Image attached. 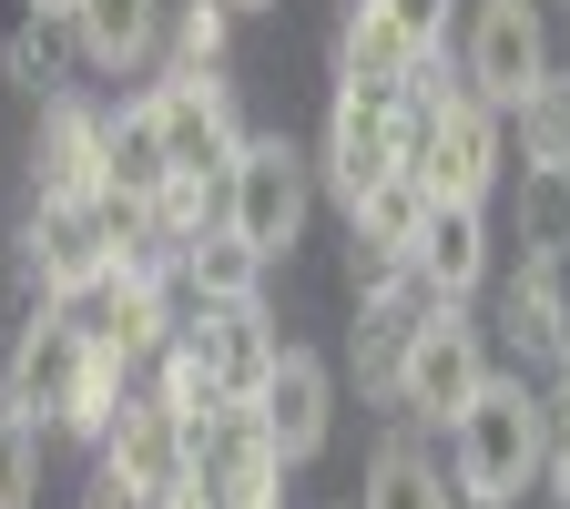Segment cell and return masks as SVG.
Segmentation results:
<instances>
[{
  "label": "cell",
  "instance_id": "1",
  "mask_svg": "<svg viewBox=\"0 0 570 509\" xmlns=\"http://www.w3.org/2000/svg\"><path fill=\"white\" fill-rule=\"evenodd\" d=\"M550 459V398H530V378H489L459 418H449V469L469 499H499L510 509Z\"/></svg>",
  "mask_w": 570,
  "mask_h": 509
},
{
  "label": "cell",
  "instance_id": "20",
  "mask_svg": "<svg viewBox=\"0 0 570 509\" xmlns=\"http://www.w3.org/2000/svg\"><path fill=\"white\" fill-rule=\"evenodd\" d=\"M174 275H184V306L194 296H265V255L214 214V225H194L184 235V255H174Z\"/></svg>",
  "mask_w": 570,
  "mask_h": 509
},
{
  "label": "cell",
  "instance_id": "9",
  "mask_svg": "<svg viewBox=\"0 0 570 509\" xmlns=\"http://www.w3.org/2000/svg\"><path fill=\"white\" fill-rule=\"evenodd\" d=\"M459 71H469L479 102L520 112L550 82V21H540V0H479V11H469V41H459Z\"/></svg>",
  "mask_w": 570,
  "mask_h": 509
},
{
  "label": "cell",
  "instance_id": "18",
  "mask_svg": "<svg viewBox=\"0 0 570 509\" xmlns=\"http://www.w3.org/2000/svg\"><path fill=\"white\" fill-rule=\"evenodd\" d=\"M407 71H417V41L397 31V11H387V0H346V21H336V82L397 92Z\"/></svg>",
  "mask_w": 570,
  "mask_h": 509
},
{
  "label": "cell",
  "instance_id": "28",
  "mask_svg": "<svg viewBox=\"0 0 570 509\" xmlns=\"http://www.w3.org/2000/svg\"><path fill=\"white\" fill-rule=\"evenodd\" d=\"M31 489H41V418L0 408V509H31Z\"/></svg>",
  "mask_w": 570,
  "mask_h": 509
},
{
  "label": "cell",
  "instance_id": "17",
  "mask_svg": "<svg viewBox=\"0 0 570 509\" xmlns=\"http://www.w3.org/2000/svg\"><path fill=\"white\" fill-rule=\"evenodd\" d=\"M417 316H428V285H417V275L356 285V336H346V356H356V378H367V388L397 378V356H407V326H417Z\"/></svg>",
  "mask_w": 570,
  "mask_h": 509
},
{
  "label": "cell",
  "instance_id": "21",
  "mask_svg": "<svg viewBox=\"0 0 570 509\" xmlns=\"http://www.w3.org/2000/svg\"><path fill=\"white\" fill-rule=\"evenodd\" d=\"M510 235H520L530 265H570V164H520Z\"/></svg>",
  "mask_w": 570,
  "mask_h": 509
},
{
  "label": "cell",
  "instance_id": "10",
  "mask_svg": "<svg viewBox=\"0 0 570 509\" xmlns=\"http://www.w3.org/2000/svg\"><path fill=\"white\" fill-rule=\"evenodd\" d=\"M82 368H92V326L71 316V306H31V326L11 336V368H0V408H21V418L61 428V408H71V388H82Z\"/></svg>",
  "mask_w": 570,
  "mask_h": 509
},
{
  "label": "cell",
  "instance_id": "34",
  "mask_svg": "<svg viewBox=\"0 0 570 509\" xmlns=\"http://www.w3.org/2000/svg\"><path fill=\"white\" fill-rule=\"evenodd\" d=\"M21 11H71V0H21Z\"/></svg>",
  "mask_w": 570,
  "mask_h": 509
},
{
  "label": "cell",
  "instance_id": "32",
  "mask_svg": "<svg viewBox=\"0 0 570 509\" xmlns=\"http://www.w3.org/2000/svg\"><path fill=\"white\" fill-rule=\"evenodd\" d=\"M154 509H214V499H204V479H194V469H184V479H174V489H164V499H154Z\"/></svg>",
  "mask_w": 570,
  "mask_h": 509
},
{
  "label": "cell",
  "instance_id": "3",
  "mask_svg": "<svg viewBox=\"0 0 570 509\" xmlns=\"http://www.w3.org/2000/svg\"><path fill=\"white\" fill-rule=\"evenodd\" d=\"M499 164H510V143H499V102L469 92V71L449 92L417 102V143H407V174L428 184V204H489Z\"/></svg>",
  "mask_w": 570,
  "mask_h": 509
},
{
  "label": "cell",
  "instance_id": "13",
  "mask_svg": "<svg viewBox=\"0 0 570 509\" xmlns=\"http://www.w3.org/2000/svg\"><path fill=\"white\" fill-rule=\"evenodd\" d=\"M255 418H265L275 459H285V469H306V459L326 449V428H336V368H326L316 346H285V356H275V378L255 388Z\"/></svg>",
  "mask_w": 570,
  "mask_h": 509
},
{
  "label": "cell",
  "instance_id": "2",
  "mask_svg": "<svg viewBox=\"0 0 570 509\" xmlns=\"http://www.w3.org/2000/svg\"><path fill=\"white\" fill-rule=\"evenodd\" d=\"M21 275L41 306H92L112 285V204L102 194H31L21 214Z\"/></svg>",
  "mask_w": 570,
  "mask_h": 509
},
{
  "label": "cell",
  "instance_id": "25",
  "mask_svg": "<svg viewBox=\"0 0 570 509\" xmlns=\"http://www.w3.org/2000/svg\"><path fill=\"white\" fill-rule=\"evenodd\" d=\"M71 51H82V41H71V11H21V31H11V51H0V61H11V82L61 92V61H71Z\"/></svg>",
  "mask_w": 570,
  "mask_h": 509
},
{
  "label": "cell",
  "instance_id": "12",
  "mask_svg": "<svg viewBox=\"0 0 570 509\" xmlns=\"http://www.w3.org/2000/svg\"><path fill=\"white\" fill-rule=\"evenodd\" d=\"M184 336H194L204 378L225 388V398H255V388L275 378V356H285L265 296H194V306H184Z\"/></svg>",
  "mask_w": 570,
  "mask_h": 509
},
{
  "label": "cell",
  "instance_id": "14",
  "mask_svg": "<svg viewBox=\"0 0 570 509\" xmlns=\"http://www.w3.org/2000/svg\"><path fill=\"white\" fill-rule=\"evenodd\" d=\"M102 174H112V112L51 92L41 102V143H31V184L41 194H102Z\"/></svg>",
  "mask_w": 570,
  "mask_h": 509
},
{
  "label": "cell",
  "instance_id": "26",
  "mask_svg": "<svg viewBox=\"0 0 570 509\" xmlns=\"http://www.w3.org/2000/svg\"><path fill=\"white\" fill-rule=\"evenodd\" d=\"M154 398H164V408L184 418V439H194V428H204L214 408H225V388L204 378V356H194V336H174V346L154 356Z\"/></svg>",
  "mask_w": 570,
  "mask_h": 509
},
{
  "label": "cell",
  "instance_id": "27",
  "mask_svg": "<svg viewBox=\"0 0 570 509\" xmlns=\"http://www.w3.org/2000/svg\"><path fill=\"white\" fill-rule=\"evenodd\" d=\"M510 123H520V164H570V71H550Z\"/></svg>",
  "mask_w": 570,
  "mask_h": 509
},
{
  "label": "cell",
  "instance_id": "31",
  "mask_svg": "<svg viewBox=\"0 0 570 509\" xmlns=\"http://www.w3.org/2000/svg\"><path fill=\"white\" fill-rule=\"evenodd\" d=\"M550 388L570 398V306H560V326H550Z\"/></svg>",
  "mask_w": 570,
  "mask_h": 509
},
{
  "label": "cell",
  "instance_id": "4",
  "mask_svg": "<svg viewBox=\"0 0 570 509\" xmlns=\"http://www.w3.org/2000/svg\"><path fill=\"white\" fill-rule=\"evenodd\" d=\"M479 388H489V326H479L469 306H449V296H428V316L407 326V356H397L387 398H397L417 428H449Z\"/></svg>",
  "mask_w": 570,
  "mask_h": 509
},
{
  "label": "cell",
  "instance_id": "30",
  "mask_svg": "<svg viewBox=\"0 0 570 509\" xmlns=\"http://www.w3.org/2000/svg\"><path fill=\"white\" fill-rule=\"evenodd\" d=\"M540 479H550L560 509H570V398H550V459H540Z\"/></svg>",
  "mask_w": 570,
  "mask_h": 509
},
{
  "label": "cell",
  "instance_id": "19",
  "mask_svg": "<svg viewBox=\"0 0 570 509\" xmlns=\"http://www.w3.org/2000/svg\"><path fill=\"white\" fill-rule=\"evenodd\" d=\"M174 184V154H164V123H154V92L112 112V174H102V204H164Z\"/></svg>",
  "mask_w": 570,
  "mask_h": 509
},
{
  "label": "cell",
  "instance_id": "5",
  "mask_svg": "<svg viewBox=\"0 0 570 509\" xmlns=\"http://www.w3.org/2000/svg\"><path fill=\"white\" fill-rule=\"evenodd\" d=\"M306 214H316V154H306V143H285V133H255L245 154H235V174H225V225L265 265H285L296 235H306Z\"/></svg>",
  "mask_w": 570,
  "mask_h": 509
},
{
  "label": "cell",
  "instance_id": "15",
  "mask_svg": "<svg viewBox=\"0 0 570 509\" xmlns=\"http://www.w3.org/2000/svg\"><path fill=\"white\" fill-rule=\"evenodd\" d=\"M407 275L428 285V296L469 306L479 285H489V204H428V225L407 245Z\"/></svg>",
  "mask_w": 570,
  "mask_h": 509
},
{
  "label": "cell",
  "instance_id": "11",
  "mask_svg": "<svg viewBox=\"0 0 570 509\" xmlns=\"http://www.w3.org/2000/svg\"><path fill=\"white\" fill-rule=\"evenodd\" d=\"M194 479H204V499H214V509H275L285 459H275V439H265L255 398H225V408L194 428Z\"/></svg>",
  "mask_w": 570,
  "mask_h": 509
},
{
  "label": "cell",
  "instance_id": "35",
  "mask_svg": "<svg viewBox=\"0 0 570 509\" xmlns=\"http://www.w3.org/2000/svg\"><path fill=\"white\" fill-rule=\"evenodd\" d=\"M245 11H275V0H235V21H245Z\"/></svg>",
  "mask_w": 570,
  "mask_h": 509
},
{
  "label": "cell",
  "instance_id": "29",
  "mask_svg": "<svg viewBox=\"0 0 570 509\" xmlns=\"http://www.w3.org/2000/svg\"><path fill=\"white\" fill-rule=\"evenodd\" d=\"M387 11H397V31L417 51H449V11H459V0H387Z\"/></svg>",
  "mask_w": 570,
  "mask_h": 509
},
{
  "label": "cell",
  "instance_id": "23",
  "mask_svg": "<svg viewBox=\"0 0 570 509\" xmlns=\"http://www.w3.org/2000/svg\"><path fill=\"white\" fill-rule=\"evenodd\" d=\"M356 509H449V469L417 459L407 439H387V449L367 459V499H356Z\"/></svg>",
  "mask_w": 570,
  "mask_h": 509
},
{
  "label": "cell",
  "instance_id": "8",
  "mask_svg": "<svg viewBox=\"0 0 570 509\" xmlns=\"http://www.w3.org/2000/svg\"><path fill=\"white\" fill-rule=\"evenodd\" d=\"M194 469V439H184V418L154 398V388H142V398H122V418L102 428V499L92 509H154L174 479Z\"/></svg>",
  "mask_w": 570,
  "mask_h": 509
},
{
  "label": "cell",
  "instance_id": "7",
  "mask_svg": "<svg viewBox=\"0 0 570 509\" xmlns=\"http://www.w3.org/2000/svg\"><path fill=\"white\" fill-rule=\"evenodd\" d=\"M154 123H164V154H174V184H214L225 194L235 154H245V112H235V82L225 71H174L154 82Z\"/></svg>",
  "mask_w": 570,
  "mask_h": 509
},
{
  "label": "cell",
  "instance_id": "22",
  "mask_svg": "<svg viewBox=\"0 0 570 509\" xmlns=\"http://www.w3.org/2000/svg\"><path fill=\"white\" fill-rule=\"evenodd\" d=\"M560 265H530L520 255V275H510V296H499V336H510L520 356H550V326H560Z\"/></svg>",
  "mask_w": 570,
  "mask_h": 509
},
{
  "label": "cell",
  "instance_id": "33",
  "mask_svg": "<svg viewBox=\"0 0 570 509\" xmlns=\"http://www.w3.org/2000/svg\"><path fill=\"white\" fill-rule=\"evenodd\" d=\"M449 509H499V499H469V489H459V499H449Z\"/></svg>",
  "mask_w": 570,
  "mask_h": 509
},
{
  "label": "cell",
  "instance_id": "6",
  "mask_svg": "<svg viewBox=\"0 0 570 509\" xmlns=\"http://www.w3.org/2000/svg\"><path fill=\"white\" fill-rule=\"evenodd\" d=\"M407 143H417V102H407V92H377V82H336L316 174L336 184V204H356L367 184L407 174Z\"/></svg>",
  "mask_w": 570,
  "mask_h": 509
},
{
  "label": "cell",
  "instance_id": "16",
  "mask_svg": "<svg viewBox=\"0 0 570 509\" xmlns=\"http://www.w3.org/2000/svg\"><path fill=\"white\" fill-rule=\"evenodd\" d=\"M164 11L174 0H71V41L92 71H154L164 61Z\"/></svg>",
  "mask_w": 570,
  "mask_h": 509
},
{
  "label": "cell",
  "instance_id": "24",
  "mask_svg": "<svg viewBox=\"0 0 570 509\" xmlns=\"http://www.w3.org/2000/svg\"><path fill=\"white\" fill-rule=\"evenodd\" d=\"M235 51V0H174L164 11V61L174 71H225Z\"/></svg>",
  "mask_w": 570,
  "mask_h": 509
}]
</instances>
